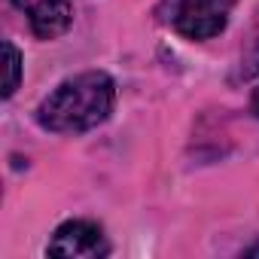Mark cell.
I'll return each instance as SVG.
<instances>
[{
    "label": "cell",
    "instance_id": "1",
    "mask_svg": "<svg viewBox=\"0 0 259 259\" xmlns=\"http://www.w3.org/2000/svg\"><path fill=\"white\" fill-rule=\"evenodd\" d=\"M116 104V82L104 70H85L49 92L43 104L37 107V122L46 132L58 135H79L92 132L107 116L113 113Z\"/></svg>",
    "mask_w": 259,
    "mask_h": 259
},
{
    "label": "cell",
    "instance_id": "2",
    "mask_svg": "<svg viewBox=\"0 0 259 259\" xmlns=\"http://www.w3.org/2000/svg\"><path fill=\"white\" fill-rule=\"evenodd\" d=\"M232 0H162L159 16L189 40H210L226 31Z\"/></svg>",
    "mask_w": 259,
    "mask_h": 259
},
{
    "label": "cell",
    "instance_id": "3",
    "mask_svg": "<svg viewBox=\"0 0 259 259\" xmlns=\"http://www.w3.org/2000/svg\"><path fill=\"white\" fill-rule=\"evenodd\" d=\"M110 253V244L101 232V226L89 220H67L55 229L49 241V256H82V259H101Z\"/></svg>",
    "mask_w": 259,
    "mask_h": 259
},
{
    "label": "cell",
    "instance_id": "4",
    "mask_svg": "<svg viewBox=\"0 0 259 259\" xmlns=\"http://www.w3.org/2000/svg\"><path fill=\"white\" fill-rule=\"evenodd\" d=\"M13 7L28 16L31 31L40 40L61 37L73 22V10L67 0H13Z\"/></svg>",
    "mask_w": 259,
    "mask_h": 259
},
{
    "label": "cell",
    "instance_id": "5",
    "mask_svg": "<svg viewBox=\"0 0 259 259\" xmlns=\"http://www.w3.org/2000/svg\"><path fill=\"white\" fill-rule=\"evenodd\" d=\"M4 52H7V82H4V98H13L19 82H22V52L7 40L4 43Z\"/></svg>",
    "mask_w": 259,
    "mask_h": 259
},
{
    "label": "cell",
    "instance_id": "6",
    "mask_svg": "<svg viewBox=\"0 0 259 259\" xmlns=\"http://www.w3.org/2000/svg\"><path fill=\"white\" fill-rule=\"evenodd\" d=\"M259 73V13H256V25H253V37H250V43H247V49H244V55H241V70H238V76L241 79H250V76H256Z\"/></svg>",
    "mask_w": 259,
    "mask_h": 259
},
{
    "label": "cell",
    "instance_id": "7",
    "mask_svg": "<svg viewBox=\"0 0 259 259\" xmlns=\"http://www.w3.org/2000/svg\"><path fill=\"white\" fill-rule=\"evenodd\" d=\"M250 104H253V113H256V116H259V89H256V92H253V101H250Z\"/></svg>",
    "mask_w": 259,
    "mask_h": 259
}]
</instances>
